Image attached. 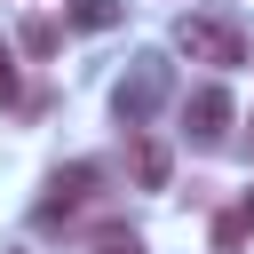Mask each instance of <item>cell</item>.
I'll use <instances>...</instances> for the list:
<instances>
[{"label": "cell", "mask_w": 254, "mask_h": 254, "mask_svg": "<svg viewBox=\"0 0 254 254\" xmlns=\"http://www.w3.org/2000/svg\"><path fill=\"white\" fill-rule=\"evenodd\" d=\"M175 48H183L190 64H214V71L246 64V32H238L230 16H183V24H175Z\"/></svg>", "instance_id": "1"}, {"label": "cell", "mask_w": 254, "mask_h": 254, "mask_svg": "<svg viewBox=\"0 0 254 254\" xmlns=\"http://www.w3.org/2000/svg\"><path fill=\"white\" fill-rule=\"evenodd\" d=\"M103 190V167H87V159H71V167H56L48 175V206H40V222H64L71 206H87Z\"/></svg>", "instance_id": "2"}, {"label": "cell", "mask_w": 254, "mask_h": 254, "mask_svg": "<svg viewBox=\"0 0 254 254\" xmlns=\"http://www.w3.org/2000/svg\"><path fill=\"white\" fill-rule=\"evenodd\" d=\"M230 119H238L230 87H190V103H183V127H190L198 143H222V135H230Z\"/></svg>", "instance_id": "3"}, {"label": "cell", "mask_w": 254, "mask_h": 254, "mask_svg": "<svg viewBox=\"0 0 254 254\" xmlns=\"http://www.w3.org/2000/svg\"><path fill=\"white\" fill-rule=\"evenodd\" d=\"M159 95H167V64H135V79H119V95H111V103H119V119H127V127H143V119L159 111Z\"/></svg>", "instance_id": "4"}, {"label": "cell", "mask_w": 254, "mask_h": 254, "mask_svg": "<svg viewBox=\"0 0 254 254\" xmlns=\"http://www.w3.org/2000/svg\"><path fill=\"white\" fill-rule=\"evenodd\" d=\"M127 175H135L143 190H167V175H175L167 143H159V135H135V143H127Z\"/></svg>", "instance_id": "5"}, {"label": "cell", "mask_w": 254, "mask_h": 254, "mask_svg": "<svg viewBox=\"0 0 254 254\" xmlns=\"http://www.w3.org/2000/svg\"><path fill=\"white\" fill-rule=\"evenodd\" d=\"M119 16H127L119 0H64V24H71V32H111Z\"/></svg>", "instance_id": "6"}, {"label": "cell", "mask_w": 254, "mask_h": 254, "mask_svg": "<svg viewBox=\"0 0 254 254\" xmlns=\"http://www.w3.org/2000/svg\"><path fill=\"white\" fill-rule=\"evenodd\" d=\"M16 40H24V56H56V48H64V24H56V16H32Z\"/></svg>", "instance_id": "7"}, {"label": "cell", "mask_w": 254, "mask_h": 254, "mask_svg": "<svg viewBox=\"0 0 254 254\" xmlns=\"http://www.w3.org/2000/svg\"><path fill=\"white\" fill-rule=\"evenodd\" d=\"M95 254H143V238H135L127 222H103V230H95Z\"/></svg>", "instance_id": "8"}, {"label": "cell", "mask_w": 254, "mask_h": 254, "mask_svg": "<svg viewBox=\"0 0 254 254\" xmlns=\"http://www.w3.org/2000/svg\"><path fill=\"white\" fill-rule=\"evenodd\" d=\"M0 103H16V64H8V40H0Z\"/></svg>", "instance_id": "9"}, {"label": "cell", "mask_w": 254, "mask_h": 254, "mask_svg": "<svg viewBox=\"0 0 254 254\" xmlns=\"http://www.w3.org/2000/svg\"><path fill=\"white\" fill-rule=\"evenodd\" d=\"M238 222H246V230H254V190H246V206H238Z\"/></svg>", "instance_id": "10"}]
</instances>
